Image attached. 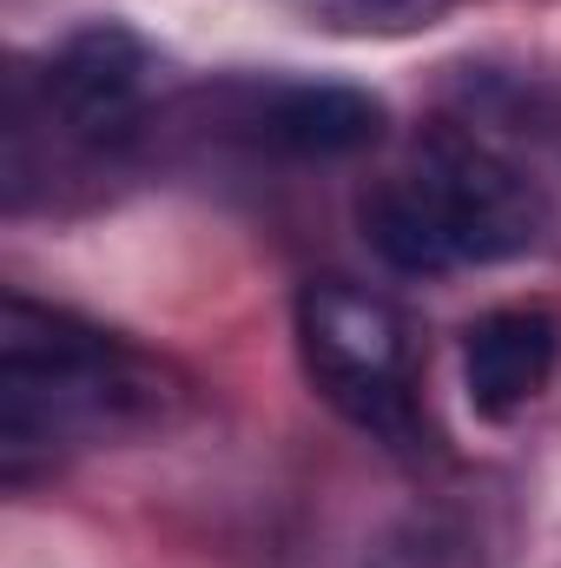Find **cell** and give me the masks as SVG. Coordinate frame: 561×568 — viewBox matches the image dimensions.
<instances>
[{"instance_id":"cell-1","label":"cell","mask_w":561,"mask_h":568,"mask_svg":"<svg viewBox=\"0 0 561 568\" xmlns=\"http://www.w3.org/2000/svg\"><path fill=\"white\" fill-rule=\"evenodd\" d=\"M165 410V384L140 351H126L113 331L7 297L0 311V469L7 483H27L33 463H53L60 449H86L106 436L145 429Z\"/></svg>"},{"instance_id":"cell-4","label":"cell","mask_w":561,"mask_h":568,"mask_svg":"<svg viewBox=\"0 0 561 568\" xmlns=\"http://www.w3.org/2000/svg\"><path fill=\"white\" fill-rule=\"evenodd\" d=\"M145 80L152 53L140 33L93 20L47 60V73L13 80V126H53L80 152H113L145 120Z\"/></svg>"},{"instance_id":"cell-5","label":"cell","mask_w":561,"mask_h":568,"mask_svg":"<svg viewBox=\"0 0 561 568\" xmlns=\"http://www.w3.org/2000/svg\"><path fill=\"white\" fill-rule=\"evenodd\" d=\"M225 120L278 159H350L384 140V100L330 80H245L232 87Z\"/></svg>"},{"instance_id":"cell-6","label":"cell","mask_w":561,"mask_h":568,"mask_svg":"<svg viewBox=\"0 0 561 568\" xmlns=\"http://www.w3.org/2000/svg\"><path fill=\"white\" fill-rule=\"evenodd\" d=\"M561 364V324L542 304H502L469 324L462 337V377H469V410L489 424H509L529 410Z\"/></svg>"},{"instance_id":"cell-7","label":"cell","mask_w":561,"mask_h":568,"mask_svg":"<svg viewBox=\"0 0 561 568\" xmlns=\"http://www.w3.org/2000/svg\"><path fill=\"white\" fill-rule=\"evenodd\" d=\"M297 7L337 33H417L449 13V0H297Z\"/></svg>"},{"instance_id":"cell-3","label":"cell","mask_w":561,"mask_h":568,"mask_svg":"<svg viewBox=\"0 0 561 568\" xmlns=\"http://www.w3.org/2000/svg\"><path fill=\"white\" fill-rule=\"evenodd\" d=\"M297 357L310 390L344 424L390 449L422 443L417 337L384 291H364L350 278H310L297 297Z\"/></svg>"},{"instance_id":"cell-2","label":"cell","mask_w":561,"mask_h":568,"mask_svg":"<svg viewBox=\"0 0 561 568\" xmlns=\"http://www.w3.org/2000/svg\"><path fill=\"white\" fill-rule=\"evenodd\" d=\"M357 225L390 272L442 278L462 265H502L536 252L549 239V199L496 145L462 126H436L397 172L364 185Z\"/></svg>"}]
</instances>
